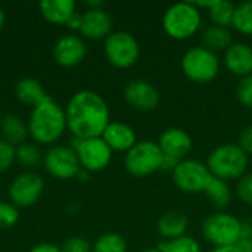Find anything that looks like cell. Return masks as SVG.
<instances>
[{
	"label": "cell",
	"instance_id": "6da1fadb",
	"mask_svg": "<svg viewBox=\"0 0 252 252\" xmlns=\"http://www.w3.org/2000/svg\"><path fill=\"white\" fill-rule=\"evenodd\" d=\"M65 115L68 130L78 139L100 137L111 123L108 103L93 90L77 92L69 99Z\"/></svg>",
	"mask_w": 252,
	"mask_h": 252
},
{
	"label": "cell",
	"instance_id": "7a4b0ae2",
	"mask_svg": "<svg viewBox=\"0 0 252 252\" xmlns=\"http://www.w3.org/2000/svg\"><path fill=\"white\" fill-rule=\"evenodd\" d=\"M28 134L40 145H52L65 133L66 115L50 96L32 108L28 118Z\"/></svg>",
	"mask_w": 252,
	"mask_h": 252
},
{
	"label": "cell",
	"instance_id": "3957f363",
	"mask_svg": "<svg viewBox=\"0 0 252 252\" xmlns=\"http://www.w3.org/2000/svg\"><path fill=\"white\" fill-rule=\"evenodd\" d=\"M202 27V12L193 1H179L168 6L162 15V30L173 40H189Z\"/></svg>",
	"mask_w": 252,
	"mask_h": 252
},
{
	"label": "cell",
	"instance_id": "277c9868",
	"mask_svg": "<svg viewBox=\"0 0 252 252\" xmlns=\"http://www.w3.org/2000/svg\"><path fill=\"white\" fill-rule=\"evenodd\" d=\"M205 164L213 177L230 182L239 180L244 174H247L250 157L239 148L238 143H224L210 152Z\"/></svg>",
	"mask_w": 252,
	"mask_h": 252
},
{
	"label": "cell",
	"instance_id": "5b68a950",
	"mask_svg": "<svg viewBox=\"0 0 252 252\" xmlns=\"http://www.w3.org/2000/svg\"><path fill=\"white\" fill-rule=\"evenodd\" d=\"M180 66L186 78L198 84H205L219 75L221 62L217 53L199 44L188 49L183 53Z\"/></svg>",
	"mask_w": 252,
	"mask_h": 252
},
{
	"label": "cell",
	"instance_id": "8992f818",
	"mask_svg": "<svg viewBox=\"0 0 252 252\" xmlns=\"http://www.w3.org/2000/svg\"><path fill=\"white\" fill-rule=\"evenodd\" d=\"M242 223L236 216L229 213H216L208 216L202 224L201 232L202 236L214 245L219 247H230L236 245L241 239L242 233Z\"/></svg>",
	"mask_w": 252,
	"mask_h": 252
},
{
	"label": "cell",
	"instance_id": "52a82bcc",
	"mask_svg": "<svg viewBox=\"0 0 252 252\" xmlns=\"http://www.w3.org/2000/svg\"><path fill=\"white\" fill-rule=\"evenodd\" d=\"M162 151L158 142L140 140L137 142L124 158L126 170L134 177H148L161 170Z\"/></svg>",
	"mask_w": 252,
	"mask_h": 252
},
{
	"label": "cell",
	"instance_id": "ba28073f",
	"mask_svg": "<svg viewBox=\"0 0 252 252\" xmlns=\"http://www.w3.org/2000/svg\"><path fill=\"white\" fill-rule=\"evenodd\" d=\"M103 52L109 63L117 68L133 66L140 56V46L136 37L128 31H112L103 44Z\"/></svg>",
	"mask_w": 252,
	"mask_h": 252
},
{
	"label": "cell",
	"instance_id": "9c48e42d",
	"mask_svg": "<svg viewBox=\"0 0 252 252\" xmlns=\"http://www.w3.org/2000/svg\"><path fill=\"white\" fill-rule=\"evenodd\" d=\"M71 148L77 152L81 168L87 170L89 173H97L105 170L112 159V149L102 137H72Z\"/></svg>",
	"mask_w": 252,
	"mask_h": 252
},
{
	"label": "cell",
	"instance_id": "30bf717a",
	"mask_svg": "<svg viewBox=\"0 0 252 252\" xmlns=\"http://www.w3.org/2000/svg\"><path fill=\"white\" fill-rule=\"evenodd\" d=\"M211 173L205 162L199 159L185 158L173 171V182L176 188L185 193L205 192L207 185L211 180Z\"/></svg>",
	"mask_w": 252,
	"mask_h": 252
},
{
	"label": "cell",
	"instance_id": "8fae6325",
	"mask_svg": "<svg viewBox=\"0 0 252 252\" xmlns=\"http://www.w3.org/2000/svg\"><path fill=\"white\" fill-rule=\"evenodd\" d=\"M44 167L47 173L59 180H69L78 176L81 164L78 161L77 152L71 146H53L50 148L44 158Z\"/></svg>",
	"mask_w": 252,
	"mask_h": 252
},
{
	"label": "cell",
	"instance_id": "7c38bea8",
	"mask_svg": "<svg viewBox=\"0 0 252 252\" xmlns=\"http://www.w3.org/2000/svg\"><path fill=\"white\" fill-rule=\"evenodd\" d=\"M44 190L43 179L31 171H25L16 176L9 186V198L16 207L34 205Z\"/></svg>",
	"mask_w": 252,
	"mask_h": 252
},
{
	"label": "cell",
	"instance_id": "4fadbf2b",
	"mask_svg": "<svg viewBox=\"0 0 252 252\" xmlns=\"http://www.w3.org/2000/svg\"><path fill=\"white\" fill-rule=\"evenodd\" d=\"M123 96L128 106L142 112L154 111L159 103L158 89L152 83L142 78L128 81L123 90Z\"/></svg>",
	"mask_w": 252,
	"mask_h": 252
},
{
	"label": "cell",
	"instance_id": "5bb4252c",
	"mask_svg": "<svg viewBox=\"0 0 252 252\" xmlns=\"http://www.w3.org/2000/svg\"><path fill=\"white\" fill-rule=\"evenodd\" d=\"M87 55V46L81 37L77 35H63L55 43L53 58L55 61L65 68H71L84 61Z\"/></svg>",
	"mask_w": 252,
	"mask_h": 252
},
{
	"label": "cell",
	"instance_id": "9a60e30c",
	"mask_svg": "<svg viewBox=\"0 0 252 252\" xmlns=\"http://www.w3.org/2000/svg\"><path fill=\"white\" fill-rule=\"evenodd\" d=\"M158 145L164 155L182 161L192 151L193 140L186 130L180 127H170L162 131V134L159 136Z\"/></svg>",
	"mask_w": 252,
	"mask_h": 252
},
{
	"label": "cell",
	"instance_id": "2e32d148",
	"mask_svg": "<svg viewBox=\"0 0 252 252\" xmlns=\"http://www.w3.org/2000/svg\"><path fill=\"white\" fill-rule=\"evenodd\" d=\"M223 63L236 77L252 75V46L245 41H233L224 52Z\"/></svg>",
	"mask_w": 252,
	"mask_h": 252
},
{
	"label": "cell",
	"instance_id": "e0dca14e",
	"mask_svg": "<svg viewBox=\"0 0 252 252\" xmlns=\"http://www.w3.org/2000/svg\"><path fill=\"white\" fill-rule=\"evenodd\" d=\"M112 18L102 9H87L81 13V28L80 32L90 40L106 38L112 32Z\"/></svg>",
	"mask_w": 252,
	"mask_h": 252
},
{
	"label": "cell",
	"instance_id": "ac0fdd59",
	"mask_svg": "<svg viewBox=\"0 0 252 252\" xmlns=\"http://www.w3.org/2000/svg\"><path fill=\"white\" fill-rule=\"evenodd\" d=\"M106 145L117 152H128L136 143H137V136L136 131L131 126L120 121H111L105 131L100 136Z\"/></svg>",
	"mask_w": 252,
	"mask_h": 252
},
{
	"label": "cell",
	"instance_id": "d6986e66",
	"mask_svg": "<svg viewBox=\"0 0 252 252\" xmlns=\"http://www.w3.org/2000/svg\"><path fill=\"white\" fill-rule=\"evenodd\" d=\"M189 227L188 217L180 211H168L162 214L157 223V229L164 241H173L186 235Z\"/></svg>",
	"mask_w": 252,
	"mask_h": 252
},
{
	"label": "cell",
	"instance_id": "ffe728a7",
	"mask_svg": "<svg viewBox=\"0 0 252 252\" xmlns=\"http://www.w3.org/2000/svg\"><path fill=\"white\" fill-rule=\"evenodd\" d=\"M40 13L43 18L56 25H65L75 13L74 0H43L40 1Z\"/></svg>",
	"mask_w": 252,
	"mask_h": 252
},
{
	"label": "cell",
	"instance_id": "44dd1931",
	"mask_svg": "<svg viewBox=\"0 0 252 252\" xmlns=\"http://www.w3.org/2000/svg\"><path fill=\"white\" fill-rule=\"evenodd\" d=\"M15 93H16V97L19 102H22L24 105L32 106V108L49 97L46 94L44 89L41 87V84L35 78H31V77L21 78L16 84Z\"/></svg>",
	"mask_w": 252,
	"mask_h": 252
},
{
	"label": "cell",
	"instance_id": "7402d4cb",
	"mask_svg": "<svg viewBox=\"0 0 252 252\" xmlns=\"http://www.w3.org/2000/svg\"><path fill=\"white\" fill-rule=\"evenodd\" d=\"M201 40L204 47L213 50L214 53H219V52H226V49L233 43V35L229 28L217 27L211 24L202 31Z\"/></svg>",
	"mask_w": 252,
	"mask_h": 252
},
{
	"label": "cell",
	"instance_id": "603a6c76",
	"mask_svg": "<svg viewBox=\"0 0 252 252\" xmlns=\"http://www.w3.org/2000/svg\"><path fill=\"white\" fill-rule=\"evenodd\" d=\"M0 128H1L3 140L9 142L15 148L22 145L25 142V139L30 136L28 126L21 120V117H18L15 114L4 115L0 123Z\"/></svg>",
	"mask_w": 252,
	"mask_h": 252
},
{
	"label": "cell",
	"instance_id": "cb8c5ba5",
	"mask_svg": "<svg viewBox=\"0 0 252 252\" xmlns=\"http://www.w3.org/2000/svg\"><path fill=\"white\" fill-rule=\"evenodd\" d=\"M204 193L208 196L211 204L220 210L226 208L232 201V189L229 186V182H224L217 177H211Z\"/></svg>",
	"mask_w": 252,
	"mask_h": 252
},
{
	"label": "cell",
	"instance_id": "d4e9b609",
	"mask_svg": "<svg viewBox=\"0 0 252 252\" xmlns=\"http://www.w3.org/2000/svg\"><path fill=\"white\" fill-rule=\"evenodd\" d=\"M232 27L242 35H252V0L235 4Z\"/></svg>",
	"mask_w": 252,
	"mask_h": 252
},
{
	"label": "cell",
	"instance_id": "484cf974",
	"mask_svg": "<svg viewBox=\"0 0 252 252\" xmlns=\"http://www.w3.org/2000/svg\"><path fill=\"white\" fill-rule=\"evenodd\" d=\"M233 13H235V4L226 0H216L213 7L208 10L213 25L224 27V28L232 27Z\"/></svg>",
	"mask_w": 252,
	"mask_h": 252
},
{
	"label": "cell",
	"instance_id": "4316f807",
	"mask_svg": "<svg viewBox=\"0 0 252 252\" xmlns=\"http://www.w3.org/2000/svg\"><path fill=\"white\" fill-rule=\"evenodd\" d=\"M92 252H127V242L120 233H105L97 238Z\"/></svg>",
	"mask_w": 252,
	"mask_h": 252
},
{
	"label": "cell",
	"instance_id": "83f0119b",
	"mask_svg": "<svg viewBox=\"0 0 252 252\" xmlns=\"http://www.w3.org/2000/svg\"><path fill=\"white\" fill-rule=\"evenodd\" d=\"M157 248L161 252H202L199 242L188 235L173 241H161Z\"/></svg>",
	"mask_w": 252,
	"mask_h": 252
},
{
	"label": "cell",
	"instance_id": "f1b7e54d",
	"mask_svg": "<svg viewBox=\"0 0 252 252\" xmlns=\"http://www.w3.org/2000/svg\"><path fill=\"white\" fill-rule=\"evenodd\" d=\"M41 152L35 145L22 143L16 146V162L25 168H35L41 162Z\"/></svg>",
	"mask_w": 252,
	"mask_h": 252
},
{
	"label": "cell",
	"instance_id": "f546056e",
	"mask_svg": "<svg viewBox=\"0 0 252 252\" xmlns=\"http://www.w3.org/2000/svg\"><path fill=\"white\" fill-rule=\"evenodd\" d=\"M19 220L18 207L12 202H0V229H9Z\"/></svg>",
	"mask_w": 252,
	"mask_h": 252
},
{
	"label": "cell",
	"instance_id": "4dcf8cb0",
	"mask_svg": "<svg viewBox=\"0 0 252 252\" xmlns=\"http://www.w3.org/2000/svg\"><path fill=\"white\" fill-rule=\"evenodd\" d=\"M16 161V148L6 140H0V173L7 171Z\"/></svg>",
	"mask_w": 252,
	"mask_h": 252
},
{
	"label": "cell",
	"instance_id": "1f68e13d",
	"mask_svg": "<svg viewBox=\"0 0 252 252\" xmlns=\"http://www.w3.org/2000/svg\"><path fill=\"white\" fill-rule=\"evenodd\" d=\"M236 196L247 205L252 207V171L244 174L236 183Z\"/></svg>",
	"mask_w": 252,
	"mask_h": 252
},
{
	"label": "cell",
	"instance_id": "d6a6232c",
	"mask_svg": "<svg viewBox=\"0 0 252 252\" xmlns=\"http://www.w3.org/2000/svg\"><path fill=\"white\" fill-rule=\"evenodd\" d=\"M236 97L244 106L252 108V75L241 78L236 87Z\"/></svg>",
	"mask_w": 252,
	"mask_h": 252
},
{
	"label": "cell",
	"instance_id": "836d02e7",
	"mask_svg": "<svg viewBox=\"0 0 252 252\" xmlns=\"http://www.w3.org/2000/svg\"><path fill=\"white\" fill-rule=\"evenodd\" d=\"M61 250L62 252H92V245L84 238L74 236V238H68Z\"/></svg>",
	"mask_w": 252,
	"mask_h": 252
},
{
	"label": "cell",
	"instance_id": "e575fe53",
	"mask_svg": "<svg viewBox=\"0 0 252 252\" xmlns=\"http://www.w3.org/2000/svg\"><path fill=\"white\" fill-rule=\"evenodd\" d=\"M238 145L248 157L252 155V124L241 130L239 137H238Z\"/></svg>",
	"mask_w": 252,
	"mask_h": 252
},
{
	"label": "cell",
	"instance_id": "d590c367",
	"mask_svg": "<svg viewBox=\"0 0 252 252\" xmlns=\"http://www.w3.org/2000/svg\"><path fill=\"white\" fill-rule=\"evenodd\" d=\"M179 162H180L179 159L164 155V157H162V162H161V170H162V171H171V173H173Z\"/></svg>",
	"mask_w": 252,
	"mask_h": 252
},
{
	"label": "cell",
	"instance_id": "8d00e7d4",
	"mask_svg": "<svg viewBox=\"0 0 252 252\" xmlns=\"http://www.w3.org/2000/svg\"><path fill=\"white\" fill-rule=\"evenodd\" d=\"M30 252H62V250L56 247L55 244H38L32 247Z\"/></svg>",
	"mask_w": 252,
	"mask_h": 252
},
{
	"label": "cell",
	"instance_id": "74e56055",
	"mask_svg": "<svg viewBox=\"0 0 252 252\" xmlns=\"http://www.w3.org/2000/svg\"><path fill=\"white\" fill-rule=\"evenodd\" d=\"M69 30H74V31H80V28H81V13H78V12H75L69 19H68V22L65 24Z\"/></svg>",
	"mask_w": 252,
	"mask_h": 252
},
{
	"label": "cell",
	"instance_id": "f35d334b",
	"mask_svg": "<svg viewBox=\"0 0 252 252\" xmlns=\"http://www.w3.org/2000/svg\"><path fill=\"white\" fill-rule=\"evenodd\" d=\"M236 247L241 252H252V239H239Z\"/></svg>",
	"mask_w": 252,
	"mask_h": 252
},
{
	"label": "cell",
	"instance_id": "ab89813d",
	"mask_svg": "<svg viewBox=\"0 0 252 252\" xmlns=\"http://www.w3.org/2000/svg\"><path fill=\"white\" fill-rule=\"evenodd\" d=\"M211 252H241L236 245H230V247H219V248H213Z\"/></svg>",
	"mask_w": 252,
	"mask_h": 252
},
{
	"label": "cell",
	"instance_id": "60d3db41",
	"mask_svg": "<svg viewBox=\"0 0 252 252\" xmlns=\"http://www.w3.org/2000/svg\"><path fill=\"white\" fill-rule=\"evenodd\" d=\"M86 4L89 6V9H102L103 7L102 0H87Z\"/></svg>",
	"mask_w": 252,
	"mask_h": 252
},
{
	"label": "cell",
	"instance_id": "b9f144b4",
	"mask_svg": "<svg viewBox=\"0 0 252 252\" xmlns=\"http://www.w3.org/2000/svg\"><path fill=\"white\" fill-rule=\"evenodd\" d=\"M89 171L87 170H84V168H81L80 170V173H78V176H77V179L80 180V182H87L89 180Z\"/></svg>",
	"mask_w": 252,
	"mask_h": 252
},
{
	"label": "cell",
	"instance_id": "7bdbcfd3",
	"mask_svg": "<svg viewBox=\"0 0 252 252\" xmlns=\"http://www.w3.org/2000/svg\"><path fill=\"white\" fill-rule=\"evenodd\" d=\"M3 25H4V12H3V9L0 7V30L3 28Z\"/></svg>",
	"mask_w": 252,
	"mask_h": 252
},
{
	"label": "cell",
	"instance_id": "ee69618b",
	"mask_svg": "<svg viewBox=\"0 0 252 252\" xmlns=\"http://www.w3.org/2000/svg\"><path fill=\"white\" fill-rule=\"evenodd\" d=\"M142 252H161L158 248H148V250H145V251Z\"/></svg>",
	"mask_w": 252,
	"mask_h": 252
},
{
	"label": "cell",
	"instance_id": "f6af8a7d",
	"mask_svg": "<svg viewBox=\"0 0 252 252\" xmlns=\"http://www.w3.org/2000/svg\"><path fill=\"white\" fill-rule=\"evenodd\" d=\"M1 118H3V117H1V112H0V123H1Z\"/></svg>",
	"mask_w": 252,
	"mask_h": 252
}]
</instances>
